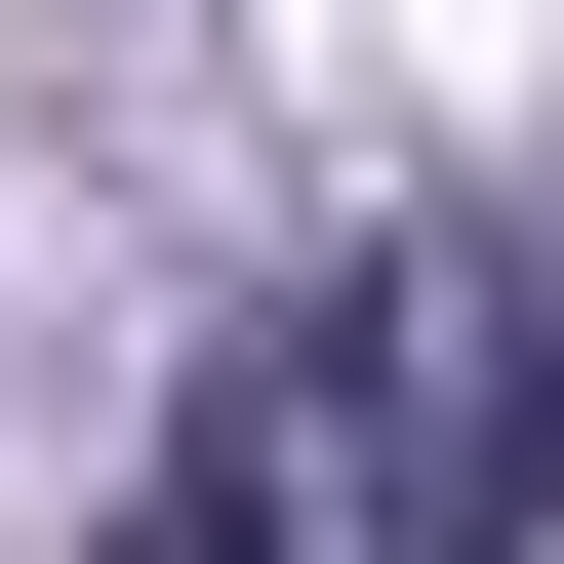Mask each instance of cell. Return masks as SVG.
<instances>
[{
    "instance_id": "obj_1",
    "label": "cell",
    "mask_w": 564,
    "mask_h": 564,
    "mask_svg": "<svg viewBox=\"0 0 564 564\" xmlns=\"http://www.w3.org/2000/svg\"><path fill=\"white\" fill-rule=\"evenodd\" d=\"M282 444H323V564H564V242L403 202L364 282H282Z\"/></svg>"
},
{
    "instance_id": "obj_2",
    "label": "cell",
    "mask_w": 564,
    "mask_h": 564,
    "mask_svg": "<svg viewBox=\"0 0 564 564\" xmlns=\"http://www.w3.org/2000/svg\"><path fill=\"white\" fill-rule=\"evenodd\" d=\"M82 564H323V444H282V323H242V364L162 403V444H121V524H82Z\"/></svg>"
}]
</instances>
